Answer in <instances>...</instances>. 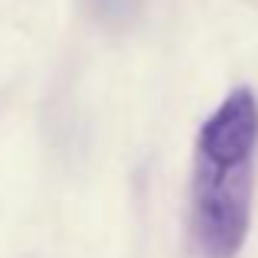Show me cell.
<instances>
[{
  "mask_svg": "<svg viewBox=\"0 0 258 258\" xmlns=\"http://www.w3.org/2000/svg\"><path fill=\"white\" fill-rule=\"evenodd\" d=\"M258 98L235 88L200 124L193 144L189 226L203 258H235L252 229Z\"/></svg>",
  "mask_w": 258,
  "mask_h": 258,
  "instance_id": "obj_1",
  "label": "cell"
}]
</instances>
